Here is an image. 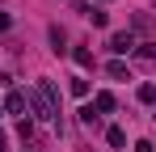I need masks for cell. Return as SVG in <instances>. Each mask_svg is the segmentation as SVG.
<instances>
[{
	"label": "cell",
	"instance_id": "1",
	"mask_svg": "<svg viewBox=\"0 0 156 152\" xmlns=\"http://www.w3.org/2000/svg\"><path fill=\"white\" fill-rule=\"evenodd\" d=\"M30 106H34L38 118L55 123V118H59V89H55V80H38L34 93H30Z\"/></svg>",
	"mask_w": 156,
	"mask_h": 152
},
{
	"label": "cell",
	"instance_id": "2",
	"mask_svg": "<svg viewBox=\"0 0 156 152\" xmlns=\"http://www.w3.org/2000/svg\"><path fill=\"white\" fill-rule=\"evenodd\" d=\"M135 47H139V42H135V34H131V30L110 34V51H114V55H135Z\"/></svg>",
	"mask_w": 156,
	"mask_h": 152
},
{
	"label": "cell",
	"instance_id": "3",
	"mask_svg": "<svg viewBox=\"0 0 156 152\" xmlns=\"http://www.w3.org/2000/svg\"><path fill=\"white\" fill-rule=\"evenodd\" d=\"M89 106H93V110H97V114H110V110H114V106H118V101H114V93H93V101H89Z\"/></svg>",
	"mask_w": 156,
	"mask_h": 152
},
{
	"label": "cell",
	"instance_id": "4",
	"mask_svg": "<svg viewBox=\"0 0 156 152\" xmlns=\"http://www.w3.org/2000/svg\"><path fill=\"white\" fill-rule=\"evenodd\" d=\"M21 110H26V93H21V89H13V93L4 97V114H21Z\"/></svg>",
	"mask_w": 156,
	"mask_h": 152
},
{
	"label": "cell",
	"instance_id": "5",
	"mask_svg": "<svg viewBox=\"0 0 156 152\" xmlns=\"http://www.w3.org/2000/svg\"><path fill=\"white\" fill-rule=\"evenodd\" d=\"M47 38H51V51H55V55H63V51H68V34H63L59 25H51V30H47Z\"/></svg>",
	"mask_w": 156,
	"mask_h": 152
},
{
	"label": "cell",
	"instance_id": "6",
	"mask_svg": "<svg viewBox=\"0 0 156 152\" xmlns=\"http://www.w3.org/2000/svg\"><path fill=\"white\" fill-rule=\"evenodd\" d=\"M135 59L139 63H156V42H139L135 47Z\"/></svg>",
	"mask_w": 156,
	"mask_h": 152
},
{
	"label": "cell",
	"instance_id": "7",
	"mask_svg": "<svg viewBox=\"0 0 156 152\" xmlns=\"http://www.w3.org/2000/svg\"><path fill=\"white\" fill-rule=\"evenodd\" d=\"M105 144H110V148H127V131H122V127H110V131H105Z\"/></svg>",
	"mask_w": 156,
	"mask_h": 152
},
{
	"label": "cell",
	"instance_id": "8",
	"mask_svg": "<svg viewBox=\"0 0 156 152\" xmlns=\"http://www.w3.org/2000/svg\"><path fill=\"white\" fill-rule=\"evenodd\" d=\"M80 123L89 127V131H97V127H101V114H97L93 106H84V110H80Z\"/></svg>",
	"mask_w": 156,
	"mask_h": 152
},
{
	"label": "cell",
	"instance_id": "9",
	"mask_svg": "<svg viewBox=\"0 0 156 152\" xmlns=\"http://www.w3.org/2000/svg\"><path fill=\"white\" fill-rule=\"evenodd\" d=\"M72 59H76L80 68H93V51H89V47H76V51H72Z\"/></svg>",
	"mask_w": 156,
	"mask_h": 152
},
{
	"label": "cell",
	"instance_id": "10",
	"mask_svg": "<svg viewBox=\"0 0 156 152\" xmlns=\"http://www.w3.org/2000/svg\"><path fill=\"white\" fill-rule=\"evenodd\" d=\"M105 72L114 76V80H131V72H127V63H122V59H114V63H110Z\"/></svg>",
	"mask_w": 156,
	"mask_h": 152
},
{
	"label": "cell",
	"instance_id": "11",
	"mask_svg": "<svg viewBox=\"0 0 156 152\" xmlns=\"http://www.w3.org/2000/svg\"><path fill=\"white\" fill-rule=\"evenodd\" d=\"M139 101H144V106H152V101H156V85H152V80L139 85Z\"/></svg>",
	"mask_w": 156,
	"mask_h": 152
},
{
	"label": "cell",
	"instance_id": "12",
	"mask_svg": "<svg viewBox=\"0 0 156 152\" xmlns=\"http://www.w3.org/2000/svg\"><path fill=\"white\" fill-rule=\"evenodd\" d=\"M17 135H21V139H30V135H34V123H30L26 114H21V118H17Z\"/></svg>",
	"mask_w": 156,
	"mask_h": 152
},
{
	"label": "cell",
	"instance_id": "13",
	"mask_svg": "<svg viewBox=\"0 0 156 152\" xmlns=\"http://www.w3.org/2000/svg\"><path fill=\"white\" fill-rule=\"evenodd\" d=\"M68 89H72V97H89V80H72Z\"/></svg>",
	"mask_w": 156,
	"mask_h": 152
},
{
	"label": "cell",
	"instance_id": "14",
	"mask_svg": "<svg viewBox=\"0 0 156 152\" xmlns=\"http://www.w3.org/2000/svg\"><path fill=\"white\" fill-rule=\"evenodd\" d=\"M89 21H93V25H110V13H101V9H93V13H89Z\"/></svg>",
	"mask_w": 156,
	"mask_h": 152
},
{
	"label": "cell",
	"instance_id": "15",
	"mask_svg": "<svg viewBox=\"0 0 156 152\" xmlns=\"http://www.w3.org/2000/svg\"><path fill=\"white\" fill-rule=\"evenodd\" d=\"M9 25H13V17H9V13H0V34H4Z\"/></svg>",
	"mask_w": 156,
	"mask_h": 152
},
{
	"label": "cell",
	"instance_id": "16",
	"mask_svg": "<svg viewBox=\"0 0 156 152\" xmlns=\"http://www.w3.org/2000/svg\"><path fill=\"white\" fill-rule=\"evenodd\" d=\"M0 152H9V135L4 131H0Z\"/></svg>",
	"mask_w": 156,
	"mask_h": 152
},
{
	"label": "cell",
	"instance_id": "17",
	"mask_svg": "<svg viewBox=\"0 0 156 152\" xmlns=\"http://www.w3.org/2000/svg\"><path fill=\"white\" fill-rule=\"evenodd\" d=\"M0 118H4V106H0Z\"/></svg>",
	"mask_w": 156,
	"mask_h": 152
},
{
	"label": "cell",
	"instance_id": "18",
	"mask_svg": "<svg viewBox=\"0 0 156 152\" xmlns=\"http://www.w3.org/2000/svg\"><path fill=\"white\" fill-rule=\"evenodd\" d=\"M101 4H105V0H101Z\"/></svg>",
	"mask_w": 156,
	"mask_h": 152
}]
</instances>
